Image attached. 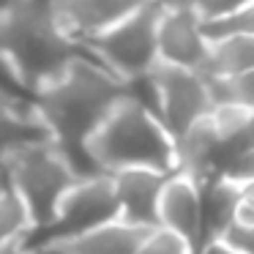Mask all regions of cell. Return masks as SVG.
<instances>
[{
	"label": "cell",
	"mask_w": 254,
	"mask_h": 254,
	"mask_svg": "<svg viewBox=\"0 0 254 254\" xmlns=\"http://www.w3.org/2000/svg\"><path fill=\"white\" fill-rule=\"evenodd\" d=\"M123 96H126V82L107 71L85 50L71 58L58 77L30 93V101L50 139L68 159L77 178L101 175L99 167L90 161L85 142Z\"/></svg>",
	"instance_id": "obj_1"
},
{
	"label": "cell",
	"mask_w": 254,
	"mask_h": 254,
	"mask_svg": "<svg viewBox=\"0 0 254 254\" xmlns=\"http://www.w3.org/2000/svg\"><path fill=\"white\" fill-rule=\"evenodd\" d=\"M79 52V41L61 28L55 8L0 0V66L19 90L30 96Z\"/></svg>",
	"instance_id": "obj_2"
},
{
	"label": "cell",
	"mask_w": 254,
	"mask_h": 254,
	"mask_svg": "<svg viewBox=\"0 0 254 254\" xmlns=\"http://www.w3.org/2000/svg\"><path fill=\"white\" fill-rule=\"evenodd\" d=\"M85 150L104 175L131 167H145L167 175L175 172V145L170 131L148 107H142L128 93L88 137Z\"/></svg>",
	"instance_id": "obj_3"
},
{
	"label": "cell",
	"mask_w": 254,
	"mask_h": 254,
	"mask_svg": "<svg viewBox=\"0 0 254 254\" xmlns=\"http://www.w3.org/2000/svg\"><path fill=\"white\" fill-rule=\"evenodd\" d=\"M0 175L22 199L30 227L47 224L55 216L61 197L79 181L74 167L50 137L14 148L0 167Z\"/></svg>",
	"instance_id": "obj_4"
},
{
	"label": "cell",
	"mask_w": 254,
	"mask_h": 254,
	"mask_svg": "<svg viewBox=\"0 0 254 254\" xmlns=\"http://www.w3.org/2000/svg\"><path fill=\"white\" fill-rule=\"evenodd\" d=\"M118 219V199L112 189L110 175H90L79 178L71 189L61 197L47 224L41 227H28L19 235V246L28 254H44L63 249L74 238L85 235L88 230L104 224V221Z\"/></svg>",
	"instance_id": "obj_5"
},
{
	"label": "cell",
	"mask_w": 254,
	"mask_h": 254,
	"mask_svg": "<svg viewBox=\"0 0 254 254\" xmlns=\"http://www.w3.org/2000/svg\"><path fill=\"white\" fill-rule=\"evenodd\" d=\"M161 8L153 3H139L131 14L118 19L107 30H101L93 39L79 41L90 58L101 63L107 71L118 79L128 82L134 77H142L159 61L156 50V28H159Z\"/></svg>",
	"instance_id": "obj_6"
},
{
	"label": "cell",
	"mask_w": 254,
	"mask_h": 254,
	"mask_svg": "<svg viewBox=\"0 0 254 254\" xmlns=\"http://www.w3.org/2000/svg\"><path fill=\"white\" fill-rule=\"evenodd\" d=\"M148 74L156 88V118L164 123L172 139L181 137L191 123L210 112L213 104H210L205 77L199 71L156 61Z\"/></svg>",
	"instance_id": "obj_7"
},
{
	"label": "cell",
	"mask_w": 254,
	"mask_h": 254,
	"mask_svg": "<svg viewBox=\"0 0 254 254\" xmlns=\"http://www.w3.org/2000/svg\"><path fill=\"white\" fill-rule=\"evenodd\" d=\"M156 50H159L161 63L194 68V71L202 68L205 55H208V41L202 39L199 17L191 6L161 11L159 28H156Z\"/></svg>",
	"instance_id": "obj_8"
},
{
	"label": "cell",
	"mask_w": 254,
	"mask_h": 254,
	"mask_svg": "<svg viewBox=\"0 0 254 254\" xmlns=\"http://www.w3.org/2000/svg\"><path fill=\"white\" fill-rule=\"evenodd\" d=\"M112 189L118 199V219L139 227H159V197L167 183V172L131 167L112 172Z\"/></svg>",
	"instance_id": "obj_9"
},
{
	"label": "cell",
	"mask_w": 254,
	"mask_h": 254,
	"mask_svg": "<svg viewBox=\"0 0 254 254\" xmlns=\"http://www.w3.org/2000/svg\"><path fill=\"white\" fill-rule=\"evenodd\" d=\"M142 0H55V17L74 41L99 36L131 14Z\"/></svg>",
	"instance_id": "obj_10"
},
{
	"label": "cell",
	"mask_w": 254,
	"mask_h": 254,
	"mask_svg": "<svg viewBox=\"0 0 254 254\" xmlns=\"http://www.w3.org/2000/svg\"><path fill=\"white\" fill-rule=\"evenodd\" d=\"M159 224L186 238L191 252L199 249V186L191 178L172 172L159 197Z\"/></svg>",
	"instance_id": "obj_11"
},
{
	"label": "cell",
	"mask_w": 254,
	"mask_h": 254,
	"mask_svg": "<svg viewBox=\"0 0 254 254\" xmlns=\"http://www.w3.org/2000/svg\"><path fill=\"white\" fill-rule=\"evenodd\" d=\"M47 137L50 134H47L30 96H17L0 85V167L14 148Z\"/></svg>",
	"instance_id": "obj_12"
},
{
	"label": "cell",
	"mask_w": 254,
	"mask_h": 254,
	"mask_svg": "<svg viewBox=\"0 0 254 254\" xmlns=\"http://www.w3.org/2000/svg\"><path fill=\"white\" fill-rule=\"evenodd\" d=\"M148 230H153V227H139L123 219H112L88 230L85 235L74 238L63 249L68 254H134L139 243L145 241Z\"/></svg>",
	"instance_id": "obj_13"
},
{
	"label": "cell",
	"mask_w": 254,
	"mask_h": 254,
	"mask_svg": "<svg viewBox=\"0 0 254 254\" xmlns=\"http://www.w3.org/2000/svg\"><path fill=\"white\" fill-rule=\"evenodd\" d=\"M254 68V33L230 36L221 41H210L205 63L199 68L202 77H230Z\"/></svg>",
	"instance_id": "obj_14"
},
{
	"label": "cell",
	"mask_w": 254,
	"mask_h": 254,
	"mask_svg": "<svg viewBox=\"0 0 254 254\" xmlns=\"http://www.w3.org/2000/svg\"><path fill=\"white\" fill-rule=\"evenodd\" d=\"M210 104H241L254 107V68L243 74H230V77H205Z\"/></svg>",
	"instance_id": "obj_15"
},
{
	"label": "cell",
	"mask_w": 254,
	"mask_h": 254,
	"mask_svg": "<svg viewBox=\"0 0 254 254\" xmlns=\"http://www.w3.org/2000/svg\"><path fill=\"white\" fill-rule=\"evenodd\" d=\"M199 30H202V39L208 41V44L210 41L230 39V36L254 33V3L246 8H238V11H230V14L199 19Z\"/></svg>",
	"instance_id": "obj_16"
},
{
	"label": "cell",
	"mask_w": 254,
	"mask_h": 254,
	"mask_svg": "<svg viewBox=\"0 0 254 254\" xmlns=\"http://www.w3.org/2000/svg\"><path fill=\"white\" fill-rule=\"evenodd\" d=\"M28 227H30V219L22 199L8 186L6 178L0 175V246L11 241V238H19Z\"/></svg>",
	"instance_id": "obj_17"
},
{
	"label": "cell",
	"mask_w": 254,
	"mask_h": 254,
	"mask_svg": "<svg viewBox=\"0 0 254 254\" xmlns=\"http://www.w3.org/2000/svg\"><path fill=\"white\" fill-rule=\"evenodd\" d=\"M134 254H194L186 238H181L178 232L167 230V227H153L148 230L145 241L139 243V249Z\"/></svg>",
	"instance_id": "obj_18"
},
{
	"label": "cell",
	"mask_w": 254,
	"mask_h": 254,
	"mask_svg": "<svg viewBox=\"0 0 254 254\" xmlns=\"http://www.w3.org/2000/svg\"><path fill=\"white\" fill-rule=\"evenodd\" d=\"M219 241L227 243L238 254H254V224H243L238 219H230L224 230L219 232Z\"/></svg>",
	"instance_id": "obj_19"
},
{
	"label": "cell",
	"mask_w": 254,
	"mask_h": 254,
	"mask_svg": "<svg viewBox=\"0 0 254 254\" xmlns=\"http://www.w3.org/2000/svg\"><path fill=\"white\" fill-rule=\"evenodd\" d=\"M254 0H191V8L199 19L205 17H219V14H230L238 8L252 6Z\"/></svg>",
	"instance_id": "obj_20"
},
{
	"label": "cell",
	"mask_w": 254,
	"mask_h": 254,
	"mask_svg": "<svg viewBox=\"0 0 254 254\" xmlns=\"http://www.w3.org/2000/svg\"><path fill=\"white\" fill-rule=\"evenodd\" d=\"M197 254H238V252H232L227 243H221L219 238H213V241H205L202 246H199Z\"/></svg>",
	"instance_id": "obj_21"
},
{
	"label": "cell",
	"mask_w": 254,
	"mask_h": 254,
	"mask_svg": "<svg viewBox=\"0 0 254 254\" xmlns=\"http://www.w3.org/2000/svg\"><path fill=\"white\" fill-rule=\"evenodd\" d=\"M142 3H153V6H159L161 11H167V8H181V6H191V0H142Z\"/></svg>",
	"instance_id": "obj_22"
},
{
	"label": "cell",
	"mask_w": 254,
	"mask_h": 254,
	"mask_svg": "<svg viewBox=\"0 0 254 254\" xmlns=\"http://www.w3.org/2000/svg\"><path fill=\"white\" fill-rule=\"evenodd\" d=\"M0 254H28V252H22L19 238H11V241H6L3 246H0Z\"/></svg>",
	"instance_id": "obj_23"
},
{
	"label": "cell",
	"mask_w": 254,
	"mask_h": 254,
	"mask_svg": "<svg viewBox=\"0 0 254 254\" xmlns=\"http://www.w3.org/2000/svg\"><path fill=\"white\" fill-rule=\"evenodd\" d=\"M22 3H36V6H47V8H55V0H22Z\"/></svg>",
	"instance_id": "obj_24"
}]
</instances>
